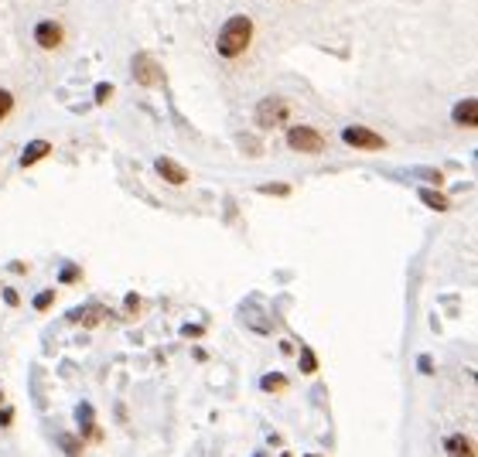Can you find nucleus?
Here are the masks:
<instances>
[{
    "mask_svg": "<svg viewBox=\"0 0 478 457\" xmlns=\"http://www.w3.org/2000/svg\"><path fill=\"white\" fill-rule=\"evenodd\" d=\"M250 41H253V21L243 17V14H236V17H229V21L219 27L215 48H219L222 58H236V55H243V52L250 48Z\"/></svg>",
    "mask_w": 478,
    "mask_h": 457,
    "instance_id": "nucleus-1",
    "label": "nucleus"
},
{
    "mask_svg": "<svg viewBox=\"0 0 478 457\" xmlns=\"http://www.w3.org/2000/svg\"><path fill=\"white\" fill-rule=\"evenodd\" d=\"M253 116H257V126L260 130H277V126L290 123L294 106H290V99H284V96H267V99L257 102V113Z\"/></svg>",
    "mask_w": 478,
    "mask_h": 457,
    "instance_id": "nucleus-2",
    "label": "nucleus"
},
{
    "mask_svg": "<svg viewBox=\"0 0 478 457\" xmlns=\"http://www.w3.org/2000/svg\"><path fill=\"white\" fill-rule=\"evenodd\" d=\"M287 147L297 154H321L325 151V137L314 126H290L287 130Z\"/></svg>",
    "mask_w": 478,
    "mask_h": 457,
    "instance_id": "nucleus-3",
    "label": "nucleus"
},
{
    "mask_svg": "<svg viewBox=\"0 0 478 457\" xmlns=\"http://www.w3.org/2000/svg\"><path fill=\"white\" fill-rule=\"evenodd\" d=\"M133 79L147 89H157V86H164V69L151 55H137L133 58Z\"/></svg>",
    "mask_w": 478,
    "mask_h": 457,
    "instance_id": "nucleus-4",
    "label": "nucleus"
},
{
    "mask_svg": "<svg viewBox=\"0 0 478 457\" xmlns=\"http://www.w3.org/2000/svg\"><path fill=\"white\" fill-rule=\"evenodd\" d=\"M342 140L349 147H356V151H382L386 147V140H382L380 133H373L369 126H345L342 130Z\"/></svg>",
    "mask_w": 478,
    "mask_h": 457,
    "instance_id": "nucleus-5",
    "label": "nucleus"
},
{
    "mask_svg": "<svg viewBox=\"0 0 478 457\" xmlns=\"http://www.w3.org/2000/svg\"><path fill=\"white\" fill-rule=\"evenodd\" d=\"M76 420H79V427H83V434H79L83 444H86V441H89V444H99V441H102V430L96 427V413H93L89 403H79V406H76Z\"/></svg>",
    "mask_w": 478,
    "mask_h": 457,
    "instance_id": "nucleus-6",
    "label": "nucleus"
},
{
    "mask_svg": "<svg viewBox=\"0 0 478 457\" xmlns=\"http://www.w3.org/2000/svg\"><path fill=\"white\" fill-rule=\"evenodd\" d=\"M34 41H38L45 52H55V48H62L65 31H62V24H55V21H41V24L34 27Z\"/></svg>",
    "mask_w": 478,
    "mask_h": 457,
    "instance_id": "nucleus-7",
    "label": "nucleus"
},
{
    "mask_svg": "<svg viewBox=\"0 0 478 457\" xmlns=\"http://www.w3.org/2000/svg\"><path fill=\"white\" fill-rule=\"evenodd\" d=\"M154 168H157V175H161L164 181H171V184H185V181H188V171H185L178 161H171V157H157V161H154Z\"/></svg>",
    "mask_w": 478,
    "mask_h": 457,
    "instance_id": "nucleus-8",
    "label": "nucleus"
},
{
    "mask_svg": "<svg viewBox=\"0 0 478 457\" xmlns=\"http://www.w3.org/2000/svg\"><path fill=\"white\" fill-rule=\"evenodd\" d=\"M69 321H83V328H99V324L106 321V307H102V304H89V307H83V311H72Z\"/></svg>",
    "mask_w": 478,
    "mask_h": 457,
    "instance_id": "nucleus-9",
    "label": "nucleus"
},
{
    "mask_svg": "<svg viewBox=\"0 0 478 457\" xmlns=\"http://www.w3.org/2000/svg\"><path fill=\"white\" fill-rule=\"evenodd\" d=\"M444 451H448V457H475V444L465 434H451L444 441Z\"/></svg>",
    "mask_w": 478,
    "mask_h": 457,
    "instance_id": "nucleus-10",
    "label": "nucleus"
},
{
    "mask_svg": "<svg viewBox=\"0 0 478 457\" xmlns=\"http://www.w3.org/2000/svg\"><path fill=\"white\" fill-rule=\"evenodd\" d=\"M455 123H458V126H475L478 123V102L472 96L461 99V102L455 106Z\"/></svg>",
    "mask_w": 478,
    "mask_h": 457,
    "instance_id": "nucleus-11",
    "label": "nucleus"
},
{
    "mask_svg": "<svg viewBox=\"0 0 478 457\" xmlns=\"http://www.w3.org/2000/svg\"><path fill=\"white\" fill-rule=\"evenodd\" d=\"M48 154H52V144H48V140H34L31 147H24L21 164H24V168H34V164H38V161H45Z\"/></svg>",
    "mask_w": 478,
    "mask_h": 457,
    "instance_id": "nucleus-12",
    "label": "nucleus"
},
{
    "mask_svg": "<svg viewBox=\"0 0 478 457\" xmlns=\"http://www.w3.org/2000/svg\"><path fill=\"white\" fill-rule=\"evenodd\" d=\"M58 447H62L69 457H83V451H86V444L79 441V434H69V430L58 434Z\"/></svg>",
    "mask_w": 478,
    "mask_h": 457,
    "instance_id": "nucleus-13",
    "label": "nucleus"
},
{
    "mask_svg": "<svg viewBox=\"0 0 478 457\" xmlns=\"http://www.w3.org/2000/svg\"><path fill=\"white\" fill-rule=\"evenodd\" d=\"M260 389H263V392H284L287 379L281 375V372H267V375L260 379Z\"/></svg>",
    "mask_w": 478,
    "mask_h": 457,
    "instance_id": "nucleus-14",
    "label": "nucleus"
},
{
    "mask_svg": "<svg viewBox=\"0 0 478 457\" xmlns=\"http://www.w3.org/2000/svg\"><path fill=\"white\" fill-rule=\"evenodd\" d=\"M420 198L427 208H437V212H448V198L441 191H431V188H420Z\"/></svg>",
    "mask_w": 478,
    "mask_h": 457,
    "instance_id": "nucleus-15",
    "label": "nucleus"
},
{
    "mask_svg": "<svg viewBox=\"0 0 478 457\" xmlns=\"http://www.w3.org/2000/svg\"><path fill=\"white\" fill-rule=\"evenodd\" d=\"M301 372H307V375H311V372H318V359H314V352H311V348H304V352H301Z\"/></svg>",
    "mask_w": 478,
    "mask_h": 457,
    "instance_id": "nucleus-16",
    "label": "nucleus"
},
{
    "mask_svg": "<svg viewBox=\"0 0 478 457\" xmlns=\"http://www.w3.org/2000/svg\"><path fill=\"white\" fill-rule=\"evenodd\" d=\"M10 109H14V96H10L7 89H0V120H7Z\"/></svg>",
    "mask_w": 478,
    "mask_h": 457,
    "instance_id": "nucleus-17",
    "label": "nucleus"
},
{
    "mask_svg": "<svg viewBox=\"0 0 478 457\" xmlns=\"http://www.w3.org/2000/svg\"><path fill=\"white\" fill-rule=\"evenodd\" d=\"M52 300H55V290H41V293L34 297V307H38V311H48Z\"/></svg>",
    "mask_w": 478,
    "mask_h": 457,
    "instance_id": "nucleus-18",
    "label": "nucleus"
},
{
    "mask_svg": "<svg viewBox=\"0 0 478 457\" xmlns=\"http://www.w3.org/2000/svg\"><path fill=\"white\" fill-rule=\"evenodd\" d=\"M79 276H83V270H79V267H72V263H69V267H65V270H62V283H76V280H79Z\"/></svg>",
    "mask_w": 478,
    "mask_h": 457,
    "instance_id": "nucleus-19",
    "label": "nucleus"
},
{
    "mask_svg": "<svg viewBox=\"0 0 478 457\" xmlns=\"http://www.w3.org/2000/svg\"><path fill=\"white\" fill-rule=\"evenodd\" d=\"M109 96H113V86H109V82H102V86H96V102H99V106H102V102H106Z\"/></svg>",
    "mask_w": 478,
    "mask_h": 457,
    "instance_id": "nucleus-20",
    "label": "nucleus"
},
{
    "mask_svg": "<svg viewBox=\"0 0 478 457\" xmlns=\"http://www.w3.org/2000/svg\"><path fill=\"white\" fill-rule=\"evenodd\" d=\"M260 191H267V194H290V188H287V184H263Z\"/></svg>",
    "mask_w": 478,
    "mask_h": 457,
    "instance_id": "nucleus-21",
    "label": "nucleus"
},
{
    "mask_svg": "<svg viewBox=\"0 0 478 457\" xmlns=\"http://www.w3.org/2000/svg\"><path fill=\"white\" fill-rule=\"evenodd\" d=\"M417 368H420V372H424V375H431V372H434V362H431V359H427V355H424V359H420V362H417Z\"/></svg>",
    "mask_w": 478,
    "mask_h": 457,
    "instance_id": "nucleus-22",
    "label": "nucleus"
},
{
    "mask_svg": "<svg viewBox=\"0 0 478 457\" xmlns=\"http://www.w3.org/2000/svg\"><path fill=\"white\" fill-rule=\"evenodd\" d=\"M10 420H14V410H10V406L0 410V427H10Z\"/></svg>",
    "mask_w": 478,
    "mask_h": 457,
    "instance_id": "nucleus-23",
    "label": "nucleus"
},
{
    "mask_svg": "<svg viewBox=\"0 0 478 457\" xmlns=\"http://www.w3.org/2000/svg\"><path fill=\"white\" fill-rule=\"evenodd\" d=\"M3 300H7L10 307H14V304H17V293H14V290H3Z\"/></svg>",
    "mask_w": 478,
    "mask_h": 457,
    "instance_id": "nucleus-24",
    "label": "nucleus"
},
{
    "mask_svg": "<svg viewBox=\"0 0 478 457\" xmlns=\"http://www.w3.org/2000/svg\"><path fill=\"white\" fill-rule=\"evenodd\" d=\"M127 307H130V311H137V307H140V300H137V293H130V297H127Z\"/></svg>",
    "mask_w": 478,
    "mask_h": 457,
    "instance_id": "nucleus-25",
    "label": "nucleus"
},
{
    "mask_svg": "<svg viewBox=\"0 0 478 457\" xmlns=\"http://www.w3.org/2000/svg\"><path fill=\"white\" fill-rule=\"evenodd\" d=\"M253 457H267V454H263V451H257V454H253Z\"/></svg>",
    "mask_w": 478,
    "mask_h": 457,
    "instance_id": "nucleus-26",
    "label": "nucleus"
},
{
    "mask_svg": "<svg viewBox=\"0 0 478 457\" xmlns=\"http://www.w3.org/2000/svg\"><path fill=\"white\" fill-rule=\"evenodd\" d=\"M0 403H3V389H0Z\"/></svg>",
    "mask_w": 478,
    "mask_h": 457,
    "instance_id": "nucleus-27",
    "label": "nucleus"
},
{
    "mask_svg": "<svg viewBox=\"0 0 478 457\" xmlns=\"http://www.w3.org/2000/svg\"><path fill=\"white\" fill-rule=\"evenodd\" d=\"M307 457H321V454H307Z\"/></svg>",
    "mask_w": 478,
    "mask_h": 457,
    "instance_id": "nucleus-28",
    "label": "nucleus"
},
{
    "mask_svg": "<svg viewBox=\"0 0 478 457\" xmlns=\"http://www.w3.org/2000/svg\"><path fill=\"white\" fill-rule=\"evenodd\" d=\"M284 457H290V454H284Z\"/></svg>",
    "mask_w": 478,
    "mask_h": 457,
    "instance_id": "nucleus-29",
    "label": "nucleus"
}]
</instances>
